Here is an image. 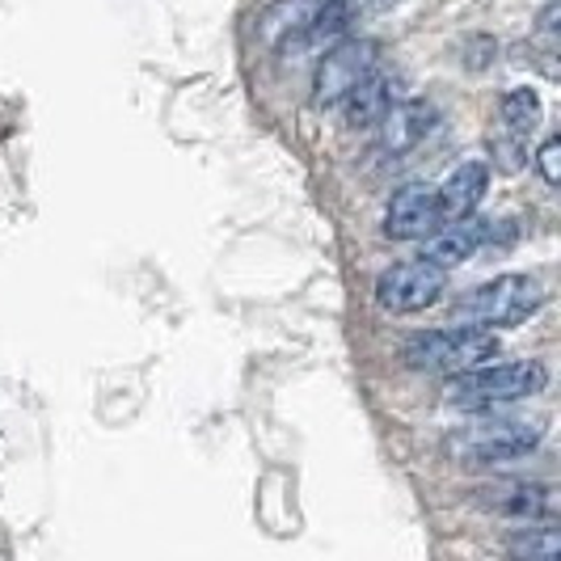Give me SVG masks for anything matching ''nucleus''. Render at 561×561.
Returning <instances> with one entry per match:
<instances>
[{"mask_svg":"<svg viewBox=\"0 0 561 561\" xmlns=\"http://www.w3.org/2000/svg\"><path fill=\"white\" fill-rule=\"evenodd\" d=\"M494 241V220H481V216H460V220H448V225H439L431 232V245H426V257L431 262H439L444 271L448 266H460V262H469L481 245H490Z\"/></svg>","mask_w":561,"mask_h":561,"instance_id":"10","label":"nucleus"},{"mask_svg":"<svg viewBox=\"0 0 561 561\" xmlns=\"http://www.w3.org/2000/svg\"><path fill=\"white\" fill-rule=\"evenodd\" d=\"M558 152H561V144H558V140H545V144H540V152H536V169H540L545 186H558V182H561Z\"/></svg>","mask_w":561,"mask_h":561,"instance_id":"16","label":"nucleus"},{"mask_svg":"<svg viewBox=\"0 0 561 561\" xmlns=\"http://www.w3.org/2000/svg\"><path fill=\"white\" fill-rule=\"evenodd\" d=\"M540 93L536 89H511L503 93V127L506 136H515V140H528L536 127H540Z\"/></svg>","mask_w":561,"mask_h":561,"instance_id":"14","label":"nucleus"},{"mask_svg":"<svg viewBox=\"0 0 561 561\" xmlns=\"http://www.w3.org/2000/svg\"><path fill=\"white\" fill-rule=\"evenodd\" d=\"M549 367L540 359H519V364H478L469 371H456L444 389V401L460 414H481V410H503L511 401L545 393Z\"/></svg>","mask_w":561,"mask_h":561,"instance_id":"1","label":"nucleus"},{"mask_svg":"<svg viewBox=\"0 0 561 561\" xmlns=\"http://www.w3.org/2000/svg\"><path fill=\"white\" fill-rule=\"evenodd\" d=\"M439 225H444L439 191L426 182H410V186L393 191L389 207H385V237H393V241H422Z\"/></svg>","mask_w":561,"mask_h":561,"instance_id":"7","label":"nucleus"},{"mask_svg":"<svg viewBox=\"0 0 561 561\" xmlns=\"http://www.w3.org/2000/svg\"><path fill=\"white\" fill-rule=\"evenodd\" d=\"M444 291H448V271L422 253V257H410V262H397L389 271H380L376 305L393 312V317H410V312L431 309Z\"/></svg>","mask_w":561,"mask_h":561,"instance_id":"6","label":"nucleus"},{"mask_svg":"<svg viewBox=\"0 0 561 561\" xmlns=\"http://www.w3.org/2000/svg\"><path fill=\"white\" fill-rule=\"evenodd\" d=\"M401 359L414 371H435V376H456L478 364L499 359V334L485 325H444V330H426L405 342Z\"/></svg>","mask_w":561,"mask_h":561,"instance_id":"3","label":"nucleus"},{"mask_svg":"<svg viewBox=\"0 0 561 561\" xmlns=\"http://www.w3.org/2000/svg\"><path fill=\"white\" fill-rule=\"evenodd\" d=\"M376 68H380V43H371V38H337L334 47L321 51L317 77H312V106H321V111L342 106V98L355 84H364Z\"/></svg>","mask_w":561,"mask_h":561,"instance_id":"5","label":"nucleus"},{"mask_svg":"<svg viewBox=\"0 0 561 561\" xmlns=\"http://www.w3.org/2000/svg\"><path fill=\"white\" fill-rule=\"evenodd\" d=\"M435 191H439V216H444V225H448V220H460V216H469V211L481 207V198L490 191V165L469 161V165L451 169L448 182L435 186Z\"/></svg>","mask_w":561,"mask_h":561,"instance_id":"11","label":"nucleus"},{"mask_svg":"<svg viewBox=\"0 0 561 561\" xmlns=\"http://www.w3.org/2000/svg\"><path fill=\"white\" fill-rule=\"evenodd\" d=\"M330 4H334V0H275V4L257 18V34H262L266 43L283 47L291 34H300L305 26H312Z\"/></svg>","mask_w":561,"mask_h":561,"instance_id":"13","label":"nucleus"},{"mask_svg":"<svg viewBox=\"0 0 561 561\" xmlns=\"http://www.w3.org/2000/svg\"><path fill=\"white\" fill-rule=\"evenodd\" d=\"M342 4L351 9V18H364V13H389L401 0H342Z\"/></svg>","mask_w":561,"mask_h":561,"instance_id":"17","label":"nucleus"},{"mask_svg":"<svg viewBox=\"0 0 561 561\" xmlns=\"http://www.w3.org/2000/svg\"><path fill=\"white\" fill-rule=\"evenodd\" d=\"M545 439V422L540 419H506L494 410H481L478 422L456 426L448 435V456L460 465H506L528 456Z\"/></svg>","mask_w":561,"mask_h":561,"instance_id":"2","label":"nucleus"},{"mask_svg":"<svg viewBox=\"0 0 561 561\" xmlns=\"http://www.w3.org/2000/svg\"><path fill=\"white\" fill-rule=\"evenodd\" d=\"M540 305H545V291H540L536 279H528V275H499V279L465 291L451 312H456V321H469V325L511 330V325H524Z\"/></svg>","mask_w":561,"mask_h":561,"instance_id":"4","label":"nucleus"},{"mask_svg":"<svg viewBox=\"0 0 561 561\" xmlns=\"http://www.w3.org/2000/svg\"><path fill=\"white\" fill-rule=\"evenodd\" d=\"M397 89H401V81H397V77H385V72L376 68L364 84H355V89L342 98L346 123H351V127H376V123L385 118V111L401 98Z\"/></svg>","mask_w":561,"mask_h":561,"instance_id":"12","label":"nucleus"},{"mask_svg":"<svg viewBox=\"0 0 561 561\" xmlns=\"http://www.w3.org/2000/svg\"><path fill=\"white\" fill-rule=\"evenodd\" d=\"M511 553H515V558H528V561H553L561 553L558 528L533 519V528H519V533L511 536Z\"/></svg>","mask_w":561,"mask_h":561,"instance_id":"15","label":"nucleus"},{"mask_svg":"<svg viewBox=\"0 0 561 561\" xmlns=\"http://www.w3.org/2000/svg\"><path fill=\"white\" fill-rule=\"evenodd\" d=\"M478 503L494 515H506V519H519V524H533V519H549L558 511V494L553 485L545 481H506V485H490V490H478Z\"/></svg>","mask_w":561,"mask_h":561,"instance_id":"8","label":"nucleus"},{"mask_svg":"<svg viewBox=\"0 0 561 561\" xmlns=\"http://www.w3.org/2000/svg\"><path fill=\"white\" fill-rule=\"evenodd\" d=\"M376 127H380V152L389 157L414 152L435 131V106H426L419 98H397Z\"/></svg>","mask_w":561,"mask_h":561,"instance_id":"9","label":"nucleus"}]
</instances>
